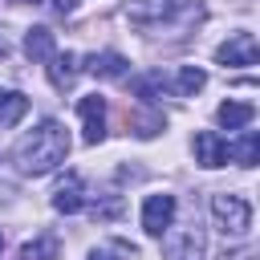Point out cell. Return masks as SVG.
Listing matches in <instances>:
<instances>
[{"instance_id":"cell-8","label":"cell","mask_w":260,"mask_h":260,"mask_svg":"<svg viewBox=\"0 0 260 260\" xmlns=\"http://www.w3.org/2000/svg\"><path fill=\"white\" fill-rule=\"evenodd\" d=\"M175 8H179V0H130V4H126V16H130L134 24H154V20L171 16Z\"/></svg>"},{"instance_id":"cell-9","label":"cell","mask_w":260,"mask_h":260,"mask_svg":"<svg viewBox=\"0 0 260 260\" xmlns=\"http://www.w3.org/2000/svg\"><path fill=\"white\" fill-rule=\"evenodd\" d=\"M81 203H85L81 179H77V175H65V179L57 183V191H53V207H57L61 215H73V211H81Z\"/></svg>"},{"instance_id":"cell-1","label":"cell","mask_w":260,"mask_h":260,"mask_svg":"<svg viewBox=\"0 0 260 260\" xmlns=\"http://www.w3.org/2000/svg\"><path fill=\"white\" fill-rule=\"evenodd\" d=\"M65 154H69V130L57 122V118H45L37 130H28L20 142H16V150H12V158H16V171L20 175H49V171H57L61 162H65Z\"/></svg>"},{"instance_id":"cell-12","label":"cell","mask_w":260,"mask_h":260,"mask_svg":"<svg viewBox=\"0 0 260 260\" xmlns=\"http://www.w3.org/2000/svg\"><path fill=\"white\" fill-rule=\"evenodd\" d=\"M73 77H77V57H73V53H53V57H49V81H53L57 89H69Z\"/></svg>"},{"instance_id":"cell-20","label":"cell","mask_w":260,"mask_h":260,"mask_svg":"<svg viewBox=\"0 0 260 260\" xmlns=\"http://www.w3.org/2000/svg\"><path fill=\"white\" fill-rule=\"evenodd\" d=\"M28 4H41V0H28Z\"/></svg>"},{"instance_id":"cell-2","label":"cell","mask_w":260,"mask_h":260,"mask_svg":"<svg viewBox=\"0 0 260 260\" xmlns=\"http://www.w3.org/2000/svg\"><path fill=\"white\" fill-rule=\"evenodd\" d=\"M211 215H215L223 236H244L252 228V203L244 195H228V191L211 195Z\"/></svg>"},{"instance_id":"cell-6","label":"cell","mask_w":260,"mask_h":260,"mask_svg":"<svg viewBox=\"0 0 260 260\" xmlns=\"http://www.w3.org/2000/svg\"><path fill=\"white\" fill-rule=\"evenodd\" d=\"M77 114H81V122H85V142L98 146V142L106 138V98H102V93H85V98L77 102Z\"/></svg>"},{"instance_id":"cell-19","label":"cell","mask_w":260,"mask_h":260,"mask_svg":"<svg viewBox=\"0 0 260 260\" xmlns=\"http://www.w3.org/2000/svg\"><path fill=\"white\" fill-rule=\"evenodd\" d=\"M158 130H162V118H158V114H146V118L134 122V134H138V138H150V134H158Z\"/></svg>"},{"instance_id":"cell-17","label":"cell","mask_w":260,"mask_h":260,"mask_svg":"<svg viewBox=\"0 0 260 260\" xmlns=\"http://www.w3.org/2000/svg\"><path fill=\"white\" fill-rule=\"evenodd\" d=\"M134 256H138V248L130 240H102L89 252V260H134Z\"/></svg>"},{"instance_id":"cell-11","label":"cell","mask_w":260,"mask_h":260,"mask_svg":"<svg viewBox=\"0 0 260 260\" xmlns=\"http://www.w3.org/2000/svg\"><path fill=\"white\" fill-rule=\"evenodd\" d=\"M228 158H236L240 167H256V158H260V134L244 130L236 142H228Z\"/></svg>"},{"instance_id":"cell-5","label":"cell","mask_w":260,"mask_h":260,"mask_svg":"<svg viewBox=\"0 0 260 260\" xmlns=\"http://www.w3.org/2000/svg\"><path fill=\"white\" fill-rule=\"evenodd\" d=\"M256 57H260V45H256L252 32H236V37H228L215 49V61L219 65H256Z\"/></svg>"},{"instance_id":"cell-16","label":"cell","mask_w":260,"mask_h":260,"mask_svg":"<svg viewBox=\"0 0 260 260\" xmlns=\"http://www.w3.org/2000/svg\"><path fill=\"white\" fill-rule=\"evenodd\" d=\"M20 260H61V244L57 236H37L20 248Z\"/></svg>"},{"instance_id":"cell-10","label":"cell","mask_w":260,"mask_h":260,"mask_svg":"<svg viewBox=\"0 0 260 260\" xmlns=\"http://www.w3.org/2000/svg\"><path fill=\"white\" fill-rule=\"evenodd\" d=\"M252 118H256V106H252V102H223V106L215 110V122H219L223 130H244Z\"/></svg>"},{"instance_id":"cell-3","label":"cell","mask_w":260,"mask_h":260,"mask_svg":"<svg viewBox=\"0 0 260 260\" xmlns=\"http://www.w3.org/2000/svg\"><path fill=\"white\" fill-rule=\"evenodd\" d=\"M162 256L167 260H203V232L199 223H179L162 232Z\"/></svg>"},{"instance_id":"cell-13","label":"cell","mask_w":260,"mask_h":260,"mask_svg":"<svg viewBox=\"0 0 260 260\" xmlns=\"http://www.w3.org/2000/svg\"><path fill=\"white\" fill-rule=\"evenodd\" d=\"M28 114V98L16 89H0V126H16Z\"/></svg>"},{"instance_id":"cell-15","label":"cell","mask_w":260,"mask_h":260,"mask_svg":"<svg viewBox=\"0 0 260 260\" xmlns=\"http://www.w3.org/2000/svg\"><path fill=\"white\" fill-rule=\"evenodd\" d=\"M24 53H28L32 61H49V57L57 53L53 32H49V28H28V37H24Z\"/></svg>"},{"instance_id":"cell-4","label":"cell","mask_w":260,"mask_h":260,"mask_svg":"<svg viewBox=\"0 0 260 260\" xmlns=\"http://www.w3.org/2000/svg\"><path fill=\"white\" fill-rule=\"evenodd\" d=\"M175 223V195H146V203H142V228H146V236H162L167 228Z\"/></svg>"},{"instance_id":"cell-7","label":"cell","mask_w":260,"mask_h":260,"mask_svg":"<svg viewBox=\"0 0 260 260\" xmlns=\"http://www.w3.org/2000/svg\"><path fill=\"white\" fill-rule=\"evenodd\" d=\"M195 162H203V167H223V162H228V142H223L215 130H199V134H195Z\"/></svg>"},{"instance_id":"cell-14","label":"cell","mask_w":260,"mask_h":260,"mask_svg":"<svg viewBox=\"0 0 260 260\" xmlns=\"http://www.w3.org/2000/svg\"><path fill=\"white\" fill-rule=\"evenodd\" d=\"M89 73H93V77H122V73H126V57L114 53V49L93 53V57H89Z\"/></svg>"},{"instance_id":"cell-18","label":"cell","mask_w":260,"mask_h":260,"mask_svg":"<svg viewBox=\"0 0 260 260\" xmlns=\"http://www.w3.org/2000/svg\"><path fill=\"white\" fill-rule=\"evenodd\" d=\"M203 85H207V73L195 69V65H183V69L175 73V93H179V98H191V93H199Z\"/></svg>"}]
</instances>
